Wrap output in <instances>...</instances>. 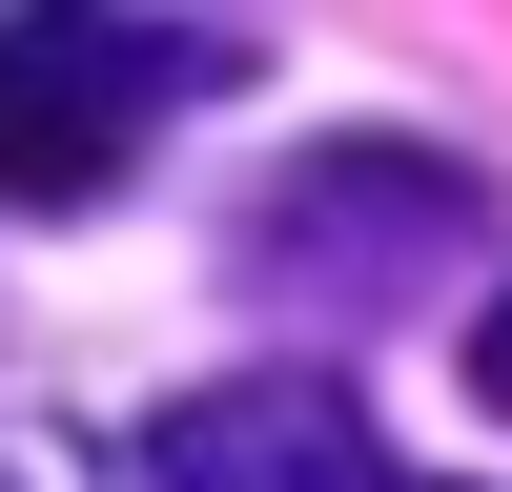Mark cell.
<instances>
[{"instance_id":"cell-1","label":"cell","mask_w":512,"mask_h":492,"mask_svg":"<svg viewBox=\"0 0 512 492\" xmlns=\"http://www.w3.org/2000/svg\"><path fill=\"white\" fill-rule=\"evenodd\" d=\"M246 62V0H0V205H123L144 144Z\"/></svg>"},{"instance_id":"cell-2","label":"cell","mask_w":512,"mask_h":492,"mask_svg":"<svg viewBox=\"0 0 512 492\" xmlns=\"http://www.w3.org/2000/svg\"><path fill=\"white\" fill-rule=\"evenodd\" d=\"M472 226H492V205H472L451 144H369V123H349V144H308L226 226V287L287 308V328H369V308H410L431 267H472Z\"/></svg>"},{"instance_id":"cell-3","label":"cell","mask_w":512,"mask_h":492,"mask_svg":"<svg viewBox=\"0 0 512 492\" xmlns=\"http://www.w3.org/2000/svg\"><path fill=\"white\" fill-rule=\"evenodd\" d=\"M144 472H328V492H369L390 472V431H369L349 390H185V410H144Z\"/></svg>"},{"instance_id":"cell-4","label":"cell","mask_w":512,"mask_h":492,"mask_svg":"<svg viewBox=\"0 0 512 492\" xmlns=\"http://www.w3.org/2000/svg\"><path fill=\"white\" fill-rule=\"evenodd\" d=\"M472 410L512 431V287H492V328H472Z\"/></svg>"}]
</instances>
